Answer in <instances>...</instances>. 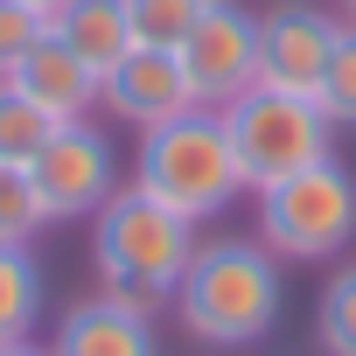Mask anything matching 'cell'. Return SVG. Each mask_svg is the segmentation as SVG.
<instances>
[{
    "label": "cell",
    "mask_w": 356,
    "mask_h": 356,
    "mask_svg": "<svg viewBox=\"0 0 356 356\" xmlns=\"http://www.w3.org/2000/svg\"><path fill=\"white\" fill-rule=\"evenodd\" d=\"M286 307V280H280V259L259 245V238H196V259L175 286V314L196 342H217V349H245L259 335H273Z\"/></svg>",
    "instance_id": "obj_1"
},
{
    "label": "cell",
    "mask_w": 356,
    "mask_h": 356,
    "mask_svg": "<svg viewBox=\"0 0 356 356\" xmlns=\"http://www.w3.org/2000/svg\"><path fill=\"white\" fill-rule=\"evenodd\" d=\"M189 259H196V224L175 217L168 203H154L133 182L91 217V266H98L105 293L126 300V307H140V314H154V307L175 300Z\"/></svg>",
    "instance_id": "obj_2"
},
{
    "label": "cell",
    "mask_w": 356,
    "mask_h": 356,
    "mask_svg": "<svg viewBox=\"0 0 356 356\" xmlns=\"http://www.w3.org/2000/svg\"><path fill=\"white\" fill-rule=\"evenodd\" d=\"M133 189H147L154 203H168L175 217H217L245 196V175H238V154H231V133H224V112L217 105H189L182 119H168L154 133H140V154H133Z\"/></svg>",
    "instance_id": "obj_3"
},
{
    "label": "cell",
    "mask_w": 356,
    "mask_h": 356,
    "mask_svg": "<svg viewBox=\"0 0 356 356\" xmlns=\"http://www.w3.org/2000/svg\"><path fill=\"white\" fill-rule=\"evenodd\" d=\"M259 245L280 266H328L356 245V175L328 154L259 189Z\"/></svg>",
    "instance_id": "obj_4"
},
{
    "label": "cell",
    "mask_w": 356,
    "mask_h": 356,
    "mask_svg": "<svg viewBox=\"0 0 356 356\" xmlns=\"http://www.w3.org/2000/svg\"><path fill=\"white\" fill-rule=\"evenodd\" d=\"M224 133H231V154H238V175H245L252 196L335 154V126H328L321 98L273 91V84H252L245 98H231L224 105Z\"/></svg>",
    "instance_id": "obj_5"
},
{
    "label": "cell",
    "mask_w": 356,
    "mask_h": 356,
    "mask_svg": "<svg viewBox=\"0 0 356 356\" xmlns=\"http://www.w3.org/2000/svg\"><path fill=\"white\" fill-rule=\"evenodd\" d=\"M29 182H35L49 224H63V217H98V210L126 189V182H119V147H112V133L91 126V119H63V126L49 133V147H42L35 168H29Z\"/></svg>",
    "instance_id": "obj_6"
},
{
    "label": "cell",
    "mask_w": 356,
    "mask_h": 356,
    "mask_svg": "<svg viewBox=\"0 0 356 356\" xmlns=\"http://www.w3.org/2000/svg\"><path fill=\"white\" fill-rule=\"evenodd\" d=\"M175 56H182V70H189L196 105H217L224 112L231 98H245L259 84V15L238 8V0H210Z\"/></svg>",
    "instance_id": "obj_7"
},
{
    "label": "cell",
    "mask_w": 356,
    "mask_h": 356,
    "mask_svg": "<svg viewBox=\"0 0 356 356\" xmlns=\"http://www.w3.org/2000/svg\"><path fill=\"white\" fill-rule=\"evenodd\" d=\"M335 35L342 22L314 0H280V8L259 15V84L273 91H321V70L335 56Z\"/></svg>",
    "instance_id": "obj_8"
},
{
    "label": "cell",
    "mask_w": 356,
    "mask_h": 356,
    "mask_svg": "<svg viewBox=\"0 0 356 356\" xmlns=\"http://www.w3.org/2000/svg\"><path fill=\"white\" fill-rule=\"evenodd\" d=\"M98 105H105L119 126L154 133V126H168V119H182V112L196 105V91H189V70H182L175 49H133L126 63H112V70L98 77Z\"/></svg>",
    "instance_id": "obj_9"
},
{
    "label": "cell",
    "mask_w": 356,
    "mask_h": 356,
    "mask_svg": "<svg viewBox=\"0 0 356 356\" xmlns=\"http://www.w3.org/2000/svg\"><path fill=\"white\" fill-rule=\"evenodd\" d=\"M49 356H161L154 314H140V307H126V300H112V293H91V300H77V307L56 321Z\"/></svg>",
    "instance_id": "obj_10"
},
{
    "label": "cell",
    "mask_w": 356,
    "mask_h": 356,
    "mask_svg": "<svg viewBox=\"0 0 356 356\" xmlns=\"http://www.w3.org/2000/svg\"><path fill=\"white\" fill-rule=\"evenodd\" d=\"M0 84H15L22 98H35V105L56 112V119H84V112L98 105V70H84L77 49L56 42V35H42V42L15 63V77H0Z\"/></svg>",
    "instance_id": "obj_11"
},
{
    "label": "cell",
    "mask_w": 356,
    "mask_h": 356,
    "mask_svg": "<svg viewBox=\"0 0 356 356\" xmlns=\"http://www.w3.org/2000/svg\"><path fill=\"white\" fill-rule=\"evenodd\" d=\"M49 35L77 49L84 70H112L133 56V22H126V0H70V8L49 15Z\"/></svg>",
    "instance_id": "obj_12"
},
{
    "label": "cell",
    "mask_w": 356,
    "mask_h": 356,
    "mask_svg": "<svg viewBox=\"0 0 356 356\" xmlns=\"http://www.w3.org/2000/svg\"><path fill=\"white\" fill-rule=\"evenodd\" d=\"M42 321V266L29 245H0V342H22Z\"/></svg>",
    "instance_id": "obj_13"
},
{
    "label": "cell",
    "mask_w": 356,
    "mask_h": 356,
    "mask_svg": "<svg viewBox=\"0 0 356 356\" xmlns=\"http://www.w3.org/2000/svg\"><path fill=\"white\" fill-rule=\"evenodd\" d=\"M56 126H63L56 112H42V105L22 98L15 84H0V168H35V154L49 147Z\"/></svg>",
    "instance_id": "obj_14"
},
{
    "label": "cell",
    "mask_w": 356,
    "mask_h": 356,
    "mask_svg": "<svg viewBox=\"0 0 356 356\" xmlns=\"http://www.w3.org/2000/svg\"><path fill=\"white\" fill-rule=\"evenodd\" d=\"M203 8H210V0H126L133 49H182Z\"/></svg>",
    "instance_id": "obj_15"
},
{
    "label": "cell",
    "mask_w": 356,
    "mask_h": 356,
    "mask_svg": "<svg viewBox=\"0 0 356 356\" xmlns=\"http://www.w3.org/2000/svg\"><path fill=\"white\" fill-rule=\"evenodd\" d=\"M314 342L321 356H356V266H342L314 300Z\"/></svg>",
    "instance_id": "obj_16"
},
{
    "label": "cell",
    "mask_w": 356,
    "mask_h": 356,
    "mask_svg": "<svg viewBox=\"0 0 356 356\" xmlns=\"http://www.w3.org/2000/svg\"><path fill=\"white\" fill-rule=\"evenodd\" d=\"M321 112H328V126H356V22H342V35H335V56H328V70H321Z\"/></svg>",
    "instance_id": "obj_17"
},
{
    "label": "cell",
    "mask_w": 356,
    "mask_h": 356,
    "mask_svg": "<svg viewBox=\"0 0 356 356\" xmlns=\"http://www.w3.org/2000/svg\"><path fill=\"white\" fill-rule=\"evenodd\" d=\"M42 196L29 182V168H0V245H29L42 231Z\"/></svg>",
    "instance_id": "obj_18"
},
{
    "label": "cell",
    "mask_w": 356,
    "mask_h": 356,
    "mask_svg": "<svg viewBox=\"0 0 356 356\" xmlns=\"http://www.w3.org/2000/svg\"><path fill=\"white\" fill-rule=\"evenodd\" d=\"M49 35V22L35 8H22V0H0V77H15V63Z\"/></svg>",
    "instance_id": "obj_19"
},
{
    "label": "cell",
    "mask_w": 356,
    "mask_h": 356,
    "mask_svg": "<svg viewBox=\"0 0 356 356\" xmlns=\"http://www.w3.org/2000/svg\"><path fill=\"white\" fill-rule=\"evenodd\" d=\"M0 356H49V349H42V342H29V335H22V342H0Z\"/></svg>",
    "instance_id": "obj_20"
},
{
    "label": "cell",
    "mask_w": 356,
    "mask_h": 356,
    "mask_svg": "<svg viewBox=\"0 0 356 356\" xmlns=\"http://www.w3.org/2000/svg\"><path fill=\"white\" fill-rule=\"evenodd\" d=\"M22 8H35V15H42V22H49V15H56V8H70V0H22Z\"/></svg>",
    "instance_id": "obj_21"
},
{
    "label": "cell",
    "mask_w": 356,
    "mask_h": 356,
    "mask_svg": "<svg viewBox=\"0 0 356 356\" xmlns=\"http://www.w3.org/2000/svg\"><path fill=\"white\" fill-rule=\"evenodd\" d=\"M342 8H349V22H356V0H342Z\"/></svg>",
    "instance_id": "obj_22"
}]
</instances>
